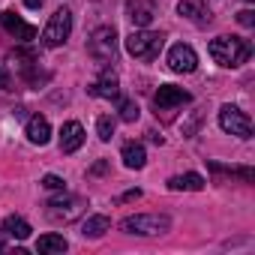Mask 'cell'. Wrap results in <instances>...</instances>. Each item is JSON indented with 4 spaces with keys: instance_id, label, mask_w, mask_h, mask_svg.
<instances>
[{
    "instance_id": "6da1fadb",
    "label": "cell",
    "mask_w": 255,
    "mask_h": 255,
    "mask_svg": "<svg viewBox=\"0 0 255 255\" xmlns=\"http://www.w3.org/2000/svg\"><path fill=\"white\" fill-rule=\"evenodd\" d=\"M207 51H210V57H213L219 66H225V69H237V66H243V63L249 60V54H252L249 42L240 39V36H216V39L210 42Z\"/></svg>"
},
{
    "instance_id": "7a4b0ae2",
    "label": "cell",
    "mask_w": 255,
    "mask_h": 255,
    "mask_svg": "<svg viewBox=\"0 0 255 255\" xmlns=\"http://www.w3.org/2000/svg\"><path fill=\"white\" fill-rule=\"evenodd\" d=\"M120 228L126 234H138V237H156L165 234L171 228V219L165 213H135V216H126L120 222Z\"/></svg>"
},
{
    "instance_id": "3957f363",
    "label": "cell",
    "mask_w": 255,
    "mask_h": 255,
    "mask_svg": "<svg viewBox=\"0 0 255 255\" xmlns=\"http://www.w3.org/2000/svg\"><path fill=\"white\" fill-rule=\"evenodd\" d=\"M162 42H165L162 33H153V30L141 27V30H132L129 36H126V51H129L132 57H138V60H153L159 54Z\"/></svg>"
},
{
    "instance_id": "277c9868",
    "label": "cell",
    "mask_w": 255,
    "mask_h": 255,
    "mask_svg": "<svg viewBox=\"0 0 255 255\" xmlns=\"http://www.w3.org/2000/svg\"><path fill=\"white\" fill-rule=\"evenodd\" d=\"M69 33H72V12H69L66 6H60V9L48 18V24H45V30H42V45H45V48H60V45L69 39Z\"/></svg>"
},
{
    "instance_id": "5b68a950",
    "label": "cell",
    "mask_w": 255,
    "mask_h": 255,
    "mask_svg": "<svg viewBox=\"0 0 255 255\" xmlns=\"http://www.w3.org/2000/svg\"><path fill=\"white\" fill-rule=\"evenodd\" d=\"M87 51H90L93 60L111 63L114 54H117V33H114V27H108V24L96 27V30L90 33V39H87Z\"/></svg>"
},
{
    "instance_id": "8992f818",
    "label": "cell",
    "mask_w": 255,
    "mask_h": 255,
    "mask_svg": "<svg viewBox=\"0 0 255 255\" xmlns=\"http://www.w3.org/2000/svg\"><path fill=\"white\" fill-rule=\"evenodd\" d=\"M45 207H48V219L51 222H72V219H78L84 213L87 201L81 195H66V189H63V195L60 198H51Z\"/></svg>"
},
{
    "instance_id": "52a82bcc",
    "label": "cell",
    "mask_w": 255,
    "mask_h": 255,
    "mask_svg": "<svg viewBox=\"0 0 255 255\" xmlns=\"http://www.w3.org/2000/svg\"><path fill=\"white\" fill-rule=\"evenodd\" d=\"M219 126H222L228 135L252 138V120H249V114L240 111L237 105H222V108H219Z\"/></svg>"
},
{
    "instance_id": "ba28073f",
    "label": "cell",
    "mask_w": 255,
    "mask_h": 255,
    "mask_svg": "<svg viewBox=\"0 0 255 255\" xmlns=\"http://www.w3.org/2000/svg\"><path fill=\"white\" fill-rule=\"evenodd\" d=\"M168 69H171V72H180V75L195 72V69H198V54H195V48H192V45H183V42L171 45V51H168Z\"/></svg>"
},
{
    "instance_id": "9c48e42d",
    "label": "cell",
    "mask_w": 255,
    "mask_h": 255,
    "mask_svg": "<svg viewBox=\"0 0 255 255\" xmlns=\"http://www.w3.org/2000/svg\"><path fill=\"white\" fill-rule=\"evenodd\" d=\"M192 96L183 90V87H174V84H162L153 96V105L156 111H174V108H183Z\"/></svg>"
},
{
    "instance_id": "30bf717a",
    "label": "cell",
    "mask_w": 255,
    "mask_h": 255,
    "mask_svg": "<svg viewBox=\"0 0 255 255\" xmlns=\"http://www.w3.org/2000/svg\"><path fill=\"white\" fill-rule=\"evenodd\" d=\"M24 135H27V141L30 144H48L51 141V123L42 117V114H33V117H27V126H24Z\"/></svg>"
},
{
    "instance_id": "8fae6325",
    "label": "cell",
    "mask_w": 255,
    "mask_h": 255,
    "mask_svg": "<svg viewBox=\"0 0 255 255\" xmlns=\"http://www.w3.org/2000/svg\"><path fill=\"white\" fill-rule=\"evenodd\" d=\"M81 144H84V126L78 120L63 123V129H60V153H75Z\"/></svg>"
},
{
    "instance_id": "7c38bea8",
    "label": "cell",
    "mask_w": 255,
    "mask_h": 255,
    "mask_svg": "<svg viewBox=\"0 0 255 255\" xmlns=\"http://www.w3.org/2000/svg\"><path fill=\"white\" fill-rule=\"evenodd\" d=\"M3 27H6V33L15 36L18 42H33V39H36V27L27 24V21H21L15 12H3Z\"/></svg>"
},
{
    "instance_id": "4fadbf2b",
    "label": "cell",
    "mask_w": 255,
    "mask_h": 255,
    "mask_svg": "<svg viewBox=\"0 0 255 255\" xmlns=\"http://www.w3.org/2000/svg\"><path fill=\"white\" fill-rule=\"evenodd\" d=\"M90 96H99V99H120V87H117V75L111 69L102 72V78H96L90 87Z\"/></svg>"
},
{
    "instance_id": "5bb4252c",
    "label": "cell",
    "mask_w": 255,
    "mask_h": 255,
    "mask_svg": "<svg viewBox=\"0 0 255 255\" xmlns=\"http://www.w3.org/2000/svg\"><path fill=\"white\" fill-rule=\"evenodd\" d=\"M177 12L183 15V18H189L192 24H210V9L204 6V0H180L177 3Z\"/></svg>"
},
{
    "instance_id": "9a60e30c",
    "label": "cell",
    "mask_w": 255,
    "mask_h": 255,
    "mask_svg": "<svg viewBox=\"0 0 255 255\" xmlns=\"http://www.w3.org/2000/svg\"><path fill=\"white\" fill-rule=\"evenodd\" d=\"M126 15H129V21H132L135 27H147L156 12H153V3H150V0H129V3H126Z\"/></svg>"
},
{
    "instance_id": "2e32d148",
    "label": "cell",
    "mask_w": 255,
    "mask_h": 255,
    "mask_svg": "<svg viewBox=\"0 0 255 255\" xmlns=\"http://www.w3.org/2000/svg\"><path fill=\"white\" fill-rule=\"evenodd\" d=\"M204 183H207V180H204L201 174L189 171V174H177V177H171V180H168V189H171V192H180V189H186V192H201Z\"/></svg>"
},
{
    "instance_id": "e0dca14e",
    "label": "cell",
    "mask_w": 255,
    "mask_h": 255,
    "mask_svg": "<svg viewBox=\"0 0 255 255\" xmlns=\"http://www.w3.org/2000/svg\"><path fill=\"white\" fill-rule=\"evenodd\" d=\"M66 249H69V243H66L63 234H42L36 240V252L39 255H63Z\"/></svg>"
},
{
    "instance_id": "ac0fdd59",
    "label": "cell",
    "mask_w": 255,
    "mask_h": 255,
    "mask_svg": "<svg viewBox=\"0 0 255 255\" xmlns=\"http://www.w3.org/2000/svg\"><path fill=\"white\" fill-rule=\"evenodd\" d=\"M0 231H3L6 237H15V240H27L33 228H30V222L21 219V216H6L3 225H0Z\"/></svg>"
},
{
    "instance_id": "d6986e66",
    "label": "cell",
    "mask_w": 255,
    "mask_h": 255,
    "mask_svg": "<svg viewBox=\"0 0 255 255\" xmlns=\"http://www.w3.org/2000/svg\"><path fill=\"white\" fill-rule=\"evenodd\" d=\"M105 231H111V219H108V216H102V213L87 216V219H84V225H81V234H84V237H90V240L102 237Z\"/></svg>"
},
{
    "instance_id": "ffe728a7",
    "label": "cell",
    "mask_w": 255,
    "mask_h": 255,
    "mask_svg": "<svg viewBox=\"0 0 255 255\" xmlns=\"http://www.w3.org/2000/svg\"><path fill=\"white\" fill-rule=\"evenodd\" d=\"M120 159H123V165H126V168L138 171V168H144L147 153H144V147H141V144H126V147L120 150Z\"/></svg>"
},
{
    "instance_id": "44dd1931",
    "label": "cell",
    "mask_w": 255,
    "mask_h": 255,
    "mask_svg": "<svg viewBox=\"0 0 255 255\" xmlns=\"http://www.w3.org/2000/svg\"><path fill=\"white\" fill-rule=\"evenodd\" d=\"M120 120L123 123H135L138 120V105L132 99H120Z\"/></svg>"
},
{
    "instance_id": "7402d4cb",
    "label": "cell",
    "mask_w": 255,
    "mask_h": 255,
    "mask_svg": "<svg viewBox=\"0 0 255 255\" xmlns=\"http://www.w3.org/2000/svg\"><path fill=\"white\" fill-rule=\"evenodd\" d=\"M96 135H99L102 141H111V135H114V120H111L108 114L96 120Z\"/></svg>"
},
{
    "instance_id": "603a6c76",
    "label": "cell",
    "mask_w": 255,
    "mask_h": 255,
    "mask_svg": "<svg viewBox=\"0 0 255 255\" xmlns=\"http://www.w3.org/2000/svg\"><path fill=\"white\" fill-rule=\"evenodd\" d=\"M42 186H45L48 192H63V189H66V180L57 177V174H45V177H42Z\"/></svg>"
},
{
    "instance_id": "cb8c5ba5",
    "label": "cell",
    "mask_w": 255,
    "mask_h": 255,
    "mask_svg": "<svg viewBox=\"0 0 255 255\" xmlns=\"http://www.w3.org/2000/svg\"><path fill=\"white\" fill-rule=\"evenodd\" d=\"M237 21H240L243 27H252V24H255V12H252V9H240V12H237Z\"/></svg>"
},
{
    "instance_id": "d4e9b609",
    "label": "cell",
    "mask_w": 255,
    "mask_h": 255,
    "mask_svg": "<svg viewBox=\"0 0 255 255\" xmlns=\"http://www.w3.org/2000/svg\"><path fill=\"white\" fill-rule=\"evenodd\" d=\"M0 90H9V72L3 63H0Z\"/></svg>"
},
{
    "instance_id": "484cf974",
    "label": "cell",
    "mask_w": 255,
    "mask_h": 255,
    "mask_svg": "<svg viewBox=\"0 0 255 255\" xmlns=\"http://www.w3.org/2000/svg\"><path fill=\"white\" fill-rule=\"evenodd\" d=\"M138 198H141V189H129L120 195V201H138Z\"/></svg>"
},
{
    "instance_id": "4316f807",
    "label": "cell",
    "mask_w": 255,
    "mask_h": 255,
    "mask_svg": "<svg viewBox=\"0 0 255 255\" xmlns=\"http://www.w3.org/2000/svg\"><path fill=\"white\" fill-rule=\"evenodd\" d=\"M42 3H45V0H24V6H27V9H39Z\"/></svg>"
},
{
    "instance_id": "83f0119b",
    "label": "cell",
    "mask_w": 255,
    "mask_h": 255,
    "mask_svg": "<svg viewBox=\"0 0 255 255\" xmlns=\"http://www.w3.org/2000/svg\"><path fill=\"white\" fill-rule=\"evenodd\" d=\"M3 246H6V234H3V231H0V249H3Z\"/></svg>"
},
{
    "instance_id": "f1b7e54d",
    "label": "cell",
    "mask_w": 255,
    "mask_h": 255,
    "mask_svg": "<svg viewBox=\"0 0 255 255\" xmlns=\"http://www.w3.org/2000/svg\"><path fill=\"white\" fill-rule=\"evenodd\" d=\"M246 3H252V0H246Z\"/></svg>"
}]
</instances>
